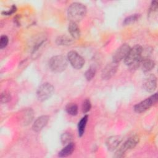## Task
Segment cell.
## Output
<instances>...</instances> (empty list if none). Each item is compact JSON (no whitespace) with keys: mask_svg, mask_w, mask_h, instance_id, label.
<instances>
[{"mask_svg":"<svg viewBox=\"0 0 158 158\" xmlns=\"http://www.w3.org/2000/svg\"><path fill=\"white\" fill-rule=\"evenodd\" d=\"M143 51V48L138 44L130 48L128 54L124 59L125 64L133 70H135L139 67Z\"/></svg>","mask_w":158,"mask_h":158,"instance_id":"obj_1","label":"cell"},{"mask_svg":"<svg viewBox=\"0 0 158 158\" xmlns=\"http://www.w3.org/2000/svg\"><path fill=\"white\" fill-rule=\"evenodd\" d=\"M86 7L80 2H73L68 9L67 15L70 22L77 23L81 21L86 15Z\"/></svg>","mask_w":158,"mask_h":158,"instance_id":"obj_2","label":"cell"},{"mask_svg":"<svg viewBox=\"0 0 158 158\" xmlns=\"http://www.w3.org/2000/svg\"><path fill=\"white\" fill-rule=\"evenodd\" d=\"M68 65V60L62 55L52 57L49 62L50 69L54 72H62L64 71Z\"/></svg>","mask_w":158,"mask_h":158,"instance_id":"obj_3","label":"cell"},{"mask_svg":"<svg viewBox=\"0 0 158 158\" xmlns=\"http://www.w3.org/2000/svg\"><path fill=\"white\" fill-rule=\"evenodd\" d=\"M54 91V86L49 83H44L37 89L36 96L39 101H44L49 99Z\"/></svg>","mask_w":158,"mask_h":158,"instance_id":"obj_4","label":"cell"},{"mask_svg":"<svg viewBox=\"0 0 158 158\" xmlns=\"http://www.w3.org/2000/svg\"><path fill=\"white\" fill-rule=\"evenodd\" d=\"M139 137L136 135H134L129 138L115 152V157H120L123 156V154L131 149L134 148L139 142Z\"/></svg>","mask_w":158,"mask_h":158,"instance_id":"obj_5","label":"cell"},{"mask_svg":"<svg viewBox=\"0 0 158 158\" xmlns=\"http://www.w3.org/2000/svg\"><path fill=\"white\" fill-rule=\"evenodd\" d=\"M157 100V94L155 93L150 97L145 99L134 106V110L137 113H142L149 109Z\"/></svg>","mask_w":158,"mask_h":158,"instance_id":"obj_6","label":"cell"},{"mask_svg":"<svg viewBox=\"0 0 158 158\" xmlns=\"http://www.w3.org/2000/svg\"><path fill=\"white\" fill-rule=\"evenodd\" d=\"M67 60L71 64V65L75 69H81L84 64V59L76 51H71L67 54Z\"/></svg>","mask_w":158,"mask_h":158,"instance_id":"obj_7","label":"cell"},{"mask_svg":"<svg viewBox=\"0 0 158 158\" xmlns=\"http://www.w3.org/2000/svg\"><path fill=\"white\" fill-rule=\"evenodd\" d=\"M118 63L112 62L108 64L102 70L101 77L103 80H109L116 73L118 69Z\"/></svg>","mask_w":158,"mask_h":158,"instance_id":"obj_8","label":"cell"},{"mask_svg":"<svg viewBox=\"0 0 158 158\" xmlns=\"http://www.w3.org/2000/svg\"><path fill=\"white\" fill-rule=\"evenodd\" d=\"M130 49V47L127 44H123L120 46L113 55V62L118 63L122 60L124 59L128 54Z\"/></svg>","mask_w":158,"mask_h":158,"instance_id":"obj_9","label":"cell"},{"mask_svg":"<svg viewBox=\"0 0 158 158\" xmlns=\"http://www.w3.org/2000/svg\"><path fill=\"white\" fill-rule=\"evenodd\" d=\"M144 89L149 93L155 91L157 87V78L154 74H149L143 81Z\"/></svg>","mask_w":158,"mask_h":158,"instance_id":"obj_10","label":"cell"},{"mask_svg":"<svg viewBox=\"0 0 158 158\" xmlns=\"http://www.w3.org/2000/svg\"><path fill=\"white\" fill-rule=\"evenodd\" d=\"M49 120V117L48 115H41L38 117L32 126L33 131L36 132L40 131L47 125Z\"/></svg>","mask_w":158,"mask_h":158,"instance_id":"obj_11","label":"cell"},{"mask_svg":"<svg viewBox=\"0 0 158 158\" xmlns=\"http://www.w3.org/2000/svg\"><path fill=\"white\" fill-rule=\"evenodd\" d=\"M122 141V138L118 135H115L109 137L106 142V146L108 150L113 151L119 146L120 143Z\"/></svg>","mask_w":158,"mask_h":158,"instance_id":"obj_12","label":"cell"},{"mask_svg":"<svg viewBox=\"0 0 158 158\" xmlns=\"http://www.w3.org/2000/svg\"><path fill=\"white\" fill-rule=\"evenodd\" d=\"M154 66L155 62L153 60L151 59L150 58H148V57H142L139 67H141V69L144 72H149L152 69H153Z\"/></svg>","mask_w":158,"mask_h":158,"instance_id":"obj_13","label":"cell"},{"mask_svg":"<svg viewBox=\"0 0 158 158\" xmlns=\"http://www.w3.org/2000/svg\"><path fill=\"white\" fill-rule=\"evenodd\" d=\"M69 32L73 39H78L80 36V28L76 23L70 22L68 27Z\"/></svg>","mask_w":158,"mask_h":158,"instance_id":"obj_14","label":"cell"},{"mask_svg":"<svg viewBox=\"0 0 158 158\" xmlns=\"http://www.w3.org/2000/svg\"><path fill=\"white\" fill-rule=\"evenodd\" d=\"M33 118V112L31 109H27L24 110L22 115V123L24 125L30 123Z\"/></svg>","mask_w":158,"mask_h":158,"instance_id":"obj_15","label":"cell"},{"mask_svg":"<svg viewBox=\"0 0 158 158\" xmlns=\"http://www.w3.org/2000/svg\"><path fill=\"white\" fill-rule=\"evenodd\" d=\"M75 149V144L72 142L66 144V146L59 152V156L61 157H67L72 154Z\"/></svg>","mask_w":158,"mask_h":158,"instance_id":"obj_16","label":"cell"},{"mask_svg":"<svg viewBox=\"0 0 158 158\" xmlns=\"http://www.w3.org/2000/svg\"><path fill=\"white\" fill-rule=\"evenodd\" d=\"M73 39L71 37H69L67 35H61L58 36L56 38V43L58 45L64 46V45H70L73 43Z\"/></svg>","mask_w":158,"mask_h":158,"instance_id":"obj_17","label":"cell"},{"mask_svg":"<svg viewBox=\"0 0 158 158\" xmlns=\"http://www.w3.org/2000/svg\"><path fill=\"white\" fill-rule=\"evenodd\" d=\"M88 116L87 115L83 117L78 123V133L79 136H81L85 132L86 123L88 122Z\"/></svg>","mask_w":158,"mask_h":158,"instance_id":"obj_18","label":"cell"},{"mask_svg":"<svg viewBox=\"0 0 158 158\" xmlns=\"http://www.w3.org/2000/svg\"><path fill=\"white\" fill-rule=\"evenodd\" d=\"M66 112L71 115H76L78 114V106L75 103H69L65 107Z\"/></svg>","mask_w":158,"mask_h":158,"instance_id":"obj_19","label":"cell"},{"mask_svg":"<svg viewBox=\"0 0 158 158\" xmlns=\"http://www.w3.org/2000/svg\"><path fill=\"white\" fill-rule=\"evenodd\" d=\"M73 139V135L70 132L66 131L62 134L60 136V140L63 144H67L72 142Z\"/></svg>","mask_w":158,"mask_h":158,"instance_id":"obj_20","label":"cell"},{"mask_svg":"<svg viewBox=\"0 0 158 158\" xmlns=\"http://www.w3.org/2000/svg\"><path fill=\"white\" fill-rule=\"evenodd\" d=\"M139 17H140V14H138L131 15L125 19L123 23L125 25L131 24V23L135 22L136 21H137L139 19Z\"/></svg>","mask_w":158,"mask_h":158,"instance_id":"obj_21","label":"cell"},{"mask_svg":"<svg viewBox=\"0 0 158 158\" xmlns=\"http://www.w3.org/2000/svg\"><path fill=\"white\" fill-rule=\"evenodd\" d=\"M96 74V68L94 66H91L85 72V76L87 80L89 81L93 79Z\"/></svg>","mask_w":158,"mask_h":158,"instance_id":"obj_22","label":"cell"},{"mask_svg":"<svg viewBox=\"0 0 158 158\" xmlns=\"http://www.w3.org/2000/svg\"><path fill=\"white\" fill-rule=\"evenodd\" d=\"M81 108H82V112L83 113H86L90 110V109L91 108V104L89 99H86L83 102Z\"/></svg>","mask_w":158,"mask_h":158,"instance_id":"obj_23","label":"cell"},{"mask_svg":"<svg viewBox=\"0 0 158 158\" xmlns=\"http://www.w3.org/2000/svg\"><path fill=\"white\" fill-rule=\"evenodd\" d=\"M11 99V96L10 94H9V93L7 92V91H4L3 93H2V94H1V103H6L7 102H9Z\"/></svg>","mask_w":158,"mask_h":158,"instance_id":"obj_24","label":"cell"},{"mask_svg":"<svg viewBox=\"0 0 158 158\" xmlns=\"http://www.w3.org/2000/svg\"><path fill=\"white\" fill-rule=\"evenodd\" d=\"M9 38L6 35H2L0 39V48L3 49L7 45Z\"/></svg>","mask_w":158,"mask_h":158,"instance_id":"obj_25","label":"cell"},{"mask_svg":"<svg viewBox=\"0 0 158 158\" xmlns=\"http://www.w3.org/2000/svg\"><path fill=\"white\" fill-rule=\"evenodd\" d=\"M15 9H16L15 6H12V9H11L10 10L7 11V12H4V14H6V15H10L11 14L14 13V12L15 11Z\"/></svg>","mask_w":158,"mask_h":158,"instance_id":"obj_26","label":"cell"}]
</instances>
